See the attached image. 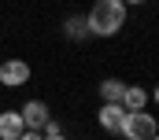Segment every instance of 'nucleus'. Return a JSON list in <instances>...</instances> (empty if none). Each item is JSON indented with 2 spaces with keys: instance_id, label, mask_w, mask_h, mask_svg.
<instances>
[{
  "instance_id": "f257e3e1",
  "label": "nucleus",
  "mask_w": 159,
  "mask_h": 140,
  "mask_svg": "<svg viewBox=\"0 0 159 140\" xmlns=\"http://www.w3.org/2000/svg\"><path fill=\"white\" fill-rule=\"evenodd\" d=\"M89 33L93 37H115L126 22V4L122 0H96L89 7Z\"/></svg>"
},
{
  "instance_id": "f03ea898",
  "label": "nucleus",
  "mask_w": 159,
  "mask_h": 140,
  "mask_svg": "<svg viewBox=\"0 0 159 140\" xmlns=\"http://www.w3.org/2000/svg\"><path fill=\"white\" fill-rule=\"evenodd\" d=\"M126 140H152L159 133L156 118L148 114V111H126V118H122V129H119Z\"/></svg>"
},
{
  "instance_id": "7ed1b4c3",
  "label": "nucleus",
  "mask_w": 159,
  "mask_h": 140,
  "mask_svg": "<svg viewBox=\"0 0 159 140\" xmlns=\"http://www.w3.org/2000/svg\"><path fill=\"white\" fill-rule=\"evenodd\" d=\"M0 81H4L7 89L26 85V81H30V63H22V59H7V63H0Z\"/></svg>"
},
{
  "instance_id": "20e7f679",
  "label": "nucleus",
  "mask_w": 159,
  "mask_h": 140,
  "mask_svg": "<svg viewBox=\"0 0 159 140\" xmlns=\"http://www.w3.org/2000/svg\"><path fill=\"white\" fill-rule=\"evenodd\" d=\"M19 114H22V125H26V129H44V125H48V118H52L44 100H30V103H22Z\"/></svg>"
},
{
  "instance_id": "39448f33",
  "label": "nucleus",
  "mask_w": 159,
  "mask_h": 140,
  "mask_svg": "<svg viewBox=\"0 0 159 140\" xmlns=\"http://www.w3.org/2000/svg\"><path fill=\"white\" fill-rule=\"evenodd\" d=\"M22 129H26V125H22V114H19V111H4V114H0V140H19Z\"/></svg>"
},
{
  "instance_id": "423d86ee",
  "label": "nucleus",
  "mask_w": 159,
  "mask_h": 140,
  "mask_svg": "<svg viewBox=\"0 0 159 140\" xmlns=\"http://www.w3.org/2000/svg\"><path fill=\"white\" fill-rule=\"evenodd\" d=\"M122 118H126V107H122V103H104V107H100V125H104L107 133H119V129H122Z\"/></svg>"
},
{
  "instance_id": "0eeeda50",
  "label": "nucleus",
  "mask_w": 159,
  "mask_h": 140,
  "mask_svg": "<svg viewBox=\"0 0 159 140\" xmlns=\"http://www.w3.org/2000/svg\"><path fill=\"white\" fill-rule=\"evenodd\" d=\"M122 92H126V81H119V77L100 81V96H104V103H122Z\"/></svg>"
},
{
  "instance_id": "6e6552de",
  "label": "nucleus",
  "mask_w": 159,
  "mask_h": 140,
  "mask_svg": "<svg viewBox=\"0 0 159 140\" xmlns=\"http://www.w3.org/2000/svg\"><path fill=\"white\" fill-rule=\"evenodd\" d=\"M144 103H148V92L137 89V85H126V92H122V107H126V111H144Z\"/></svg>"
},
{
  "instance_id": "1a4fd4ad",
  "label": "nucleus",
  "mask_w": 159,
  "mask_h": 140,
  "mask_svg": "<svg viewBox=\"0 0 159 140\" xmlns=\"http://www.w3.org/2000/svg\"><path fill=\"white\" fill-rule=\"evenodd\" d=\"M63 33L70 37V41H81V37H89V19H85V15H70V19L63 22Z\"/></svg>"
},
{
  "instance_id": "9d476101",
  "label": "nucleus",
  "mask_w": 159,
  "mask_h": 140,
  "mask_svg": "<svg viewBox=\"0 0 159 140\" xmlns=\"http://www.w3.org/2000/svg\"><path fill=\"white\" fill-rule=\"evenodd\" d=\"M19 140H44V137H41L37 129H22V137H19Z\"/></svg>"
},
{
  "instance_id": "9b49d317",
  "label": "nucleus",
  "mask_w": 159,
  "mask_h": 140,
  "mask_svg": "<svg viewBox=\"0 0 159 140\" xmlns=\"http://www.w3.org/2000/svg\"><path fill=\"white\" fill-rule=\"evenodd\" d=\"M44 140H67V137H63V133H48Z\"/></svg>"
},
{
  "instance_id": "f8f14e48",
  "label": "nucleus",
  "mask_w": 159,
  "mask_h": 140,
  "mask_svg": "<svg viewBox=\"0 0 159 140\" xmlns=\"http://www.w3.org/2000/svg\"><path fill=\"white\" fill-rule=\"evenodd\" d=\"M122 4H126V7H129V4H144V0H122Z\"/></svg>"
},
{
  "instance_id": "ddd939ff",
  "label": "nucleus",
  "mask_w": 159,
  "mask_h": 140,
  "mask_svg": "<svg viewBox=\"0 0 159 140\" xmlns=\"http://www.w3.org/2000/svg\"><path fill=\"white\" fill-rule=\"evenodd\" d=\"M156 103H159V89H156Z\"/></svg>"
},
{
  "instance_id": "4468645a",
  "label": "nucleus",
  "mask_w": 159,
  "mask_h": 140,
  "mask_svg": "<svg viewBox=\"0 0 159 140\" xmlns=\"http://www.w3.org/2000/svg\"><path fill=\"white\" fill-rule=\"evenodd\" d=\"M152 140H159V133H156V137H152Z\"/></svg>"
}]
</instances>
